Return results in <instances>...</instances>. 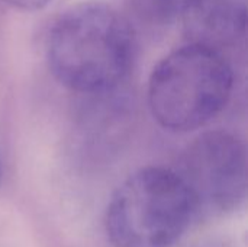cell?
<instances>
[{
  "label": "cell",
  "mask_w": 248,
  "mask_h": 247,
  "mask_svg": "<svg viewBox=\"0 0 248 247\" xmlns=\"http://www.w3.org/2000/svg\"><path fill=\"white\" fill-rule=\"evenodd\" d=\"M137 16L153 25L169 23L182 15L187 0H128Z\"/></svg>",
  "instance_id": "obj_6"
},
{
  "label": "cell",
  "mask_w": 248,
  "mask_h": 247,
  "mask_svg": "<svg viewBox=\"0 0 248 247\" xmlns=\"http://www.w3.org/2000/svg\"><path fill=\"white\" fill-rule=\"evenodd\" d=\"M232 84V68L219 49L189 42L154 67L150 109L163 128L189 132L211 122L227 106Z\"/></svg>",
  "instance_id": "obj_2"
},
{
  "label": "cell",
  "mask_w": 248,
  "mask_h": 247,
  "mask_svg": "<svg viewBox=\"0 0 248 247\" xmlns=\"http://www.w3.org/2000/svg\"><path fill=\"white\" fill-rule=\"evenodd\" d=\"M0 179H1V166H0Z\"/></svg>",
  "instance_id": "obj_9"
},
{
  "label": "cell",
  "mask_w": 248,
  "mask_h": 247,
  "mask_svg": "<svg viewBox=\"0 0 248 247\" xmlns=\"http://www.w3.org/2000/svg\"><path fill=\"white\" fill-rule=\"evenodd\" d=\"M193 247H238V245H235L231 240H225V239H212V240L201 242L199 245Z\"/></svg>",
  "instance_id": "obj_8"
},
{
  "label": "cell",
  "mask_w": 248,
  "mask_h": 247,
  "mask_svg": "<svg viewBox=\"0 0 248 247\" xmlns=\"http://www.w3.org/2000/svg\"><path fill=\"white\" fill-rule=\"evenodd\" d=\"M52 76L67 89L83 95L113 92L134 61L129 23L102 3H81L64 12L46 41Z\"/></svg>",
  "instance_id": "obj_1"
},
{
  "label": "cell",
  "mask_w": 248,
  "mask_h": 247,
  "mask_svg": "<svg viewBox=\"0 0 248 247\" xmlns=\"http://www.w3.org/2000/svg\"><path fill=\"white\" fill-rule=\"evenodd\" d=\"M196 218L193 198L177 172L145 167L113 192L105 229L113 247H174Z\"/></svg>",
  "instance_id": "obj_3"
},
{
  "label": "cell",
  "mask_w": 248,
  "mask_h": 247,
  "mask_svg": "<svg viewBox=\"0 0 248 247\" xmlns=\"http://www.w3.org/2000/svg\"><path fill=\"white\" fill-rule=\"evenodd\" d=\"M177 175L193 198L198 218L234 213L247 198L246 146L228 131L205 132L183 153Z\"/></svg>",
  "instance_id": "obj_4"
},
{
  "label": "cell",
  "mask_w": 248,
  "mask_h": 247,
  "mask_svg": "<svg viewBox=\"0 0 248 247\" xmlns=\"http://www.w3.org/2000/svg\"><path fill=\"white\" fill-rule=\"evenodd\" d=\"M182 16L190 44L219 49L246 36L247 0H187Z\"/></svg>",
  "instance_id": "obj_5"
},
{
  "label": "cell",
  "mask_w": 248,
  "mask_h": 247,
  "mask_svg": "<svg viewBox=\"0 0 248 247\" xmlns=\"http://www.w3.org/2000/svg\"><path fill=\"white\" fill-rule=\"evenodd\" d=\"M6 1L20 10H38L45 7L51 0H6Z\"/></svg>",
  "instance_id": "obj_7"
}]
</instances>
